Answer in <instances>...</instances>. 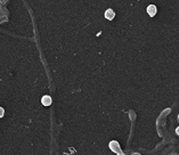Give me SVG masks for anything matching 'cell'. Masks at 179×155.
I'll use <instances>...</instances> for the list:
<instances>
[{
  "instance_id": "3",
  "label": "cell",
  "mask_w": 179,
  "mask_h": 155,
  "mask_svg": "<svg viewBox=\"0 0 179 155\" xmlns=\"http://www.w3.org/2000/svg\"><path fill=\"white\" fill-rule=\"evenodd\" d=\"M146 11H147V14L150 15L151 17H154L155 15H156V13H158V8H156L155 5H150Z\"/></svg>"
},
{
  "instance_id": "5",
  "label": "cell",
  "mask_w": 179,
  "mask_h": 155,
  "mask_svg": "<svg viewBox=\"0 0 179 155\" xmlns=\"http://www.w3.org/2000/svg\"><path fill=\"white\" fill-rule=\"evenodd\" d=\"M41 103L43 106H50L51 105V97L49 95H45L41 98Z\"/></svg>"
},
{
  "instance_id": "4",
  "label": "cell",
  "mask_w": 179,
  "mask_h": 155,
  "mask_svg": "<svg viewBox=\"0 0 179 155\" xmlns=\"http://www.w3.org/2000/svg\"><path fill=\"white\" fill-rule=\"evenodd\" d=\"M104 16H105L106 20H109V21H113V20H114V17H115V13H114V11H113V9L109 8V9H107L105 13H104Z\"/></svg>"
},
{
  "instance_id": "1",
  "label": "cell",
  "mask_w": 179,
  "mask_h": 155,
  "mask_svg": "<svg viewBox=\"0 0 179 155\" xmlns=\"http://www.w3.org/2000/svg\"><path fill=\"white\" fill-rule=\"evenodd\" d=\"M171 112V109L170 108H167L164 109V112L162 113L161 115H160V117L158 119V132H160V130H161V128L162 127H164V124H165V120H163L165 117V115L167 114H169V113Z\"/></svg>"
},
{
  "instance_id": "7",
  "label": "cell",
  "mask_w": 179,
  "mask_h": 155,
  "mask_svg": "<svg viewBox=\"0 0 179 155\" xmlns=\"http://www.w3.org/2000/svg\"><path fill=\"white\" fill-rule=\"evenodd\" d=\"M169 155H179L178 153H171V154H169Z\"/></svg>"
},
{
  "instance_id": "2",
  "label": "cell",
  "mask_w": 179,
  "mask_h": 155,
  "mask_svg": "<svg viewBox=\"0 0 179 155\" xmlns=\"http://www.w3.org/2000/svg\"><path fill=\"white\" fill-rule=\"evenodd\" d=\"M110 149L113 152V153H116V154H120V153H122V149H121V147H120V144L118 143V141L113 140L110 143L109 145Z\"/></svg>"
},
{
  "instance_id": "10",
  "label": "cell",
  "mask_w": 179,
  "mask_h": 155,
  "mask_svg": "<svg viewBox=\"0 0 179 155\" xmlns=\"http://www.w3.org/2000/svg\"><path fill=\"white\" fill-rule=\"evenodd\" d=\"M178 122H179V115H178Z\"/></svg>"
},
{
  "instance_id": "6",
  "label": "cell",
  "mask_w": 179,
  "mask_h": 155,
  "mask_svg": "<svg viewBox=\"0 0 179 155\" xmlns=\"http://www.w3.org/2000/svg\"><path fill=\"white\" fill-rule=\"evenodd\" d=\"M176 134H177V136H179V127H177V129H176Z\"/></svg>"
},
{
  "instance_id": "8",
  "label": "cell",
  "mask_w": 179,
  "mask_h": 155,
  "mask_svg": "<svg viewBox=\"0 0 179 155\" xmlns=\"http://www.w3.org/2000/svg\"><path fill=\"white\" fill-rule=\"evenodd\" d=\"M131 155H141V154H139V153H132Z\"/></svg>"
},
{
  "instance_id": "9",
  "label": "cell",
  "mask_w": 179,
  "mask_h": 155,
  "mask_svg": "<svg viewBox=\"0 0 179 155\" xmlns=\"http://www.w3.org/2000/svg\"><path fill=\"white\" fill-rule=\"evenodd\" d=\"M118 155H126V154H124V153L122 152V153H120V154H118Z\"/></svg>"
}]
</instances>
